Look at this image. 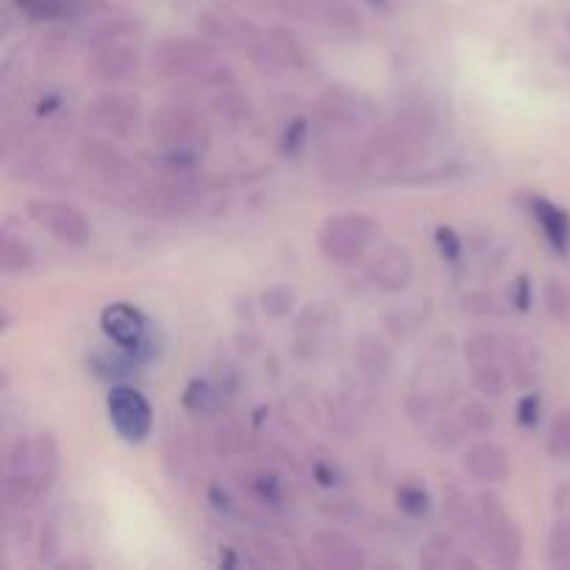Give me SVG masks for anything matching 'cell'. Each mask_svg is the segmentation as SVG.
I'll return each mask as SVG.
<instances>
[{
	"label": "cell",
	"mask_w": 570,
	"mask_h": 570,
	"mask_svg": "<svg viewBox=\"0 0 570 570\" xmlns=\"http://www.w3.org/2000/svg\"><path fill=\"white\" fill-rule=\"evenodd\" d=\"M150 134L161 150L200 156L212 145L209 117L187 95L167 98L150 117Z\"/></svg>",
	"instance_id": "cell-1"
},
{
	"label": "cell",
	"mask_w": 570,
	"mask_h": 570,
	"mask_svg": "<svg viewBox=\"0 0 570 570\" xmlns=\"http://www.w3.org/2000/svg\"><path fill=\"white\" fill-rule=\"evenodd\" d=\"M382 237V226L362 212H343L317 228V248L334 265H356L367 259L373 245Z\"/></svg>",
	"instance_id": "cell-2"
},
{
	"label": "cell",
	"mask_w": 570,
	"mask_h": 570,
	"mask_svg": "<svg viewBox=\"0 0 570 570\" xmlns=\"http://www.w3.org/2000/svg\"><path fill=\"white\" fill-rule=\"evenodd\" d=\"M429 139L406 128L404 122L390 120L387 126L376 128L362 145L367 161V173H404L421 161L426 154Z\"/></svg>",
	"instance_id": "cell-3"
},
{
	"label": "cell",
	"mask_w": 570,
	"mask_h": 570,
	"mask_svg": "<svg viewBox=\"0 0 570 570\" xmlns=\"http://www.w3.org/2000/svg\"><path fill=\"white\" fill-rule=\"evenodd\" d=\"M479 507V534L488 546L490 557L499 568H515L523 560V532L515 518L507 512L501 499L490 490H482L476 499Z\"/></svg>",
	"instance_id": "cell-4"
},
{
	"label": "cell",
	"mask_w": 570,
	"mask_h": 570,
	"mask_svg": "<svg viewBox=\"0 0 570 570\" xmlns=\"http://www.w3.org/2000/svg\"><path fill=\"white\" fill-rule=\"evenodd\" d=\"M217 61V48L206 37H167L150 48V70L165 81H189Z\"/></svg>",
	"instance_id": "cell-5"
},
{
	"label": "cell",
	"mask_w": 570,
	"mask_h": 570,
	"mask_svg": "<svg viewBox=\"0 0 570 570\" xmlns=\"http://www.w3.org/2000/svg\"><path fill=\"white\" fill-rule=\"evenodd\" d=\"M28 215L56 243L67 245V248H83L92 239V223H89L87 212L72 200L33 198L28 200Z\"/></svg>",
	"instance_id": "cell-6"
},
{
	"label": "cell",
	"mask_w": 570,
	"mask_h": 570,
	"mask_svg": "<svg viewBox=\"0 0 570 570\" xmlns=\"http://www.w3.org/2000/svg\"><path fill=\"white\" fill-rule=\"evenodd\" d=\"M76 165L89 181L100 184V187H131L137 178L128 156L115 142L100 137L81 139V145L76 148Z\"/></svg>",
	"instance_id": "cell-7"
},
{
	"label": "cell",
	"mask_w": 570,
	"mask_h": 570,
	"mask_svg": "<svg viewBox=\"0 0 570 570\" xmlns=\"http://www.w3.org/2000/svg\"><path fill=\"white\" fill-rule=\"evenodd\" d=\"M106 410H109L111 426L126 443H142L154 432V410L139 390L117 384L106 399Z\"/></svg>",
	"instance_id": "cell-8"
},
{
	"label": "cell",
	"mask_w": 570,
	"mask_h": 570,
	"mask_svg": "<svg viewBox=\"0 0 570 570\" xmlns=\"http://www.w3.org/2000/svg\"><path fill=\"white\" fill-rule=\"evenodd\" d=\"M371 117L373 106L365 104L362 95L343 87L326 89L315 104V120L328 131H356V128L367 126Z\"/></svg>",
	"instance_id": "cell-9"
},
{
	"label": "cell",
	"mask_w": 570,
	"mask_h": 570,
	"mask_svg": "<svg viewBox=\"0 0 570 570\" xmlns=\"http://www.w3.org/2000/svg\"><path fill=\"white\" fill-rule=\"evenodd\" d=\"M139 50L134 42H115L104 45V48H95L87 59V76L98 83H126L134 81L139 76Z\"/></svg>",
	"instance_id": "cell-10"
},
{
	"label": "cell",
	"mask_w": 570,
	"mask_h": 570,
	"mask_svg": "<svg viewBox=\"0 0 570 570\" xmlns=\"http://www.w3.org/2000/svg\"><path fill=\"white\" fill-rule=\"evenodd\" d=\"M89 120L104 131L128 137L137 131L139 120H142V100L128 92H100L89 104Z\"/></svg>",
	"instance_id": "cell-11"
},
{
	"label": "cell",
	"mask_w": 570,
	"mask_h": 570,
	"mask_svg": "<svg viewBox=\"0 0 570 570\" xmlns=\"http://www.w3.org/2000/svg\"><path fill=\"white\" fill-rule=\"evenodd\" d=\"M312 566L328 570H362L367 566L365 549L337 529H323L312 534Z\"/></svg>",
	"instance_id": "cell-12"
},
{
	"label": "cell",
	"mask_w": 570,
	"mask_h": 570,
	"mask_svg": "<svg viewBox=\"0 0 570 570\" xmlns=\"http://www.w3.org/2000/svg\"><path fill=\"white\" fill-rule=\"evenodd\" d=\"M365 276L384 293H404L415 278V262L401 245H384L367 259Z\"/></svg>",
	"instance_id": "cell-13"
},
{
	"label": "cell",
	"mask_w": 570,
	"mask_h": 570,
	"mask_svg": "<svg viewBox=\"0 0 570 570\" xmlns=\"http://www.w3.org/2000/svg\"><path fill=\"white\" fill-rule=\"evenodd\" d=\"M100 326H104L106 337L128 354H139L148 343V323H145L142 312L134 309L131 304H122V301L106 306L104 315H100Z\"/></svg>",
	"instance_id": "cell-14"
},
{
	"label": "cell",
	"mask_w": 570,
	"mask_h": 570,
	"mask_svg": "<svg viewBox=\"0 0 570 570\" xmlns=\"http://www.w3.org/2000/svg\"><path fill=\"white\" fill-rule=\"evenodd\" d=\"M50 490H53V476L45 471L3 473V484H0L3 504L14 512H26L39 507L48 499Z\"/></svg>",
	"instance_id": "cell-15"
},
{
	"label": "cell",
	"mask_w": 570,
	"mask_h": 570,
	"mask_svg": "<svg viewBox=\"0 0 570 570\" xmlns=\"http://www.w3.org/2000/svg\"><path fill=\"white\" fill-rule=\"evenodd\" d=\"M417 568L421 570H476L479 560L473 554H468V551L456 543L454 534L438 532L421 546V551H417Z\"/></svg>",
	"instance_id": "cell-16"
},
{
	"label": "cell",
	"mask_w": 570,
	"mask_h": 570,
	"mask_svg": "<svg viewBox=\"0 0 570 570\" xmlns=\"http://www.w3.org/2000/svg\"><path fill=\"white\" fill-rule=\"evenodd\" d=\"M17 14L31 22H72L92 17L98 3L95 0H11Z\"/></svg>",
	"instance_id": "cell-17"
},
{
	"label": "cell",
	"mask_w": 570,
	"mask_h": 570,
	"mask_svg": "<svg viewBox=\"0 0 570 570\" xmlns=\"http://www.w3.org/2000/svg\"><path fill=\"white\" fill-rule=\"evenodd\" d=\"M462 465H465V471L482 484H499L510 476V454H507L504 445L490 443V440L471 445V449L465 451Z\"/></svg>",
	"instance_id": "cell-18"
},
{
	"label": "cell",
	"mask_w": 570,
	"mask_h": 570,
	"mask_svg": "<svg viewBox=\"0 0 570 570\" xmlns=\"http://www.w3.org/2000/svg\"><path fill=\"white\" fill-rule=\"evenodd\" d=\"M529 215L534 217V223L540 226L543 237L549 239V245L560 254L570 250V215L562 206H557L554 200L543 198V195H529Z\"/></svg>",
	"instance_id": "cell-19"
},
{
	"label": "cell",
	"mask_w": 570,
	"mask_h": 570,
	"mask_svg": "<svg viewBox=\"0 0 570 570\" xmlns=\"http://www.w3.org/2000/svg\"><path fill=\"white\" fill-rule=\"evenodd\" d=\"M354 362L360 367L362 376H367L371 382H387L390 373H393V351L387 348V343L373 334L356 340L354 345Z\"/></svg>",
	"instance_id": "cell-20"
},
{
	"label": "cell",
	"mask_w": 570,
	"mask_h": 570,
	"mask_svg": "<svg viewBox=\"0 0 570 570\" xmlns=\"http://www.w3.org/2000/svg\"><path fill=\"white\" fill-rule=\"evenodd\" d=\"M321 165L323 170L332 178H337V181H351V178H360L362 173H367L365 150L343 142L323 145Z\"/></svg>",
	"instance_id": "cell-21"
},
{
	"label": "cell",
	"mask_w": 570,
	"mask_h": 570,
	"mask_svg": "<svg viewBox=\"0 0 570 570\" xmlns=\"http://www.w3.org/2000/svg\"><path fill=\"white\" fill-rule=\"evenodd\" d=\"M139 33V26L131 20V17H104V20L92 22V26L83 31V45L89 50L104 48V45H115V42H131L134 37Z\"/></svg>",
	"instance_id": "cell-22"
},
{
	"label": "cell",
	"mask_w": 570,
	"mask_h": 570,
	"mask_svg": "<svg viewBox=\"0 0 570 570\" xmlns=\"http://www.w3.org/2000/svg\"><path fill=\"white\" fill-rule=\"evenodd\" d=\"M443 515L456 532L479 534V507L468 499L465 490L445 488L443 493Z\"/></svg>",
	"instance_id": "cell-23"
},
{
	"label": "cell",
	"mask_w": 570,
	"mask_h": 570,
	"mask_svg": "<svg viewBox=\"0 0 570 570\" xmlns=\"http://www.w3.org/2000/svg\"><path fill=\"white\" fill-rule=\"evenodd\" d=\"M209 109L217 120L228 122V126H243L250 117V100L237 87H223L209 98Z\"/></svg>",
	"instance_id": "cell-24"
},
{
	"label": "cell",
	"mask_w": 570,
	"mask_h": 570,
	"mask_svg": "<svg viewBox=\"0 0 570 570\" xmlns=\"http://www.w3.org/2000/svg\"><path fill=\"white\" fill-rule=\"evenodd\" d=\"M267 45H271L273 61H276L278 70H282V67H304L306 65L304 45H301V39L295 37L289 28L273 26L271 31H267Z\"/></svg>",
	"instance_id": "cell-25"
},
{
	"label": "cell",
	"mask_w": 570,
	"mask_h": 570,
	"mask_svg": "<svg viewBox=\"0 0 570 570\" xmlns=\"http://www.w3.org/2000/svg\"><path fill=\"white\" fill-rule=\"evenodd\" d=\"M243 493H248L250 501L262 507H282L284 501V488L273 473L265 471H254V473H245L243 479Z\"/></svg>",
	"instance_id": "cell-26"
},
{
	"label": "cell",
	"mask_w": 570,
	"mask_h": 570,
	"mask_svg": "<svg viewBox=\"0 0 570 570\" xmlns=\"http://www.w3.org/2000/svg\"><path fill=\"white\" fill-rule=\"evenodd\" d=\"M37 265V254H33L31 245L26 239L14 237V234H3L0 239V267L3 273L14 276V273H28Z\"/></svg>",
	"instance_id": "cell-27"
},
{
	"label": "cell",
	"mask_w": 570,
	"mask_h": 570,
	"mask_svg": "<svg viewBox=\"0 0 570 570\" xmlns=\"http://www.w3.org/2000/svg\"><path fill=\"white\" fill-rule=\"evenodd\" d=\"M507 340H501L499 334L493 332H476L462 343V351H465V360L471 365H482V362H501L504 360Z\"/></svg>",
	"instance_id": "cell-28"
},
{
	"label": "cell",
	"mask_w": 570,
	"mask_h": 570,
	"mask_svg": "<svg viewBox=\"0 0 570 570\" xmlns=\"http://www.w3.org/2000/svg\"><path fill=\"white\" fill-rule=\"evenodd\" d=\"M471 384L484 399H501L507 393V371L501 367V362L471 365Z\"/></svg>",
	"instance_id": "cell-29"
},
{
	"label": "cell",
	"mask_w": 570,
	"mask_h": 570,
	"mask_svg": "<svg viewBox=\"0 0 570 570\" xmlns=\"http://www.w3.org/2000/svg\"><path fill=\"white\" fill-rule=\"evenodd\" d=\"M317 14L340 31H360L362 20L360 11L348 3V0H317Z\"/></svg>",
	"instance_id": "cell-30"
},
{
	"label": "cell",
	"mask_w": 570,
	"mask_h": 570,
	"mask_svg": "<svg viewBox=\"0 0 570 570\" xmlns=\"http://www.w3.org/2000/svg\"><path fill=\"white\" fill-rule=\"evenodd\" d=\"M543 306L549 312L551 321L557 323H570V287L562 278H546L543 284Z\"/></svg>",
	"instance_id": "cell-31"
},
{
	"label": "cell",
	"mask_w": 570,
	"mask_h": 570,
	"mask_svg": "<svg viewBox=\"0 0 570 570\" xmlns=\"http://www.w3.org/2000/svg\"><path fill=\"white\" fill-rule=\"evenodd\" d=\"M549 566L557 570H570V512L560 515L549 534Z\"/></svg>",
	"instance_id": "cell-32"
},
{
	"label": "cell",
	"mask_w": 570,
	"mask_h": 570,
	"mask_svg": "<svg viewBox=\"0 0 570 570\" xmlns=\"http://www.w3.org/2000/svg\"><path fill=\"white\" fill-rule=\"evenodd\" d=\"M395 504L401 512H406L410 518H423L432 510V499H429V490L423 484L404 482L395 490Z\"/></svg>",
	"instance_id": "cell-33"
},
{
	"label": "cell",
	"mask_w": 570,
	"mask_h": 570,
	"mask_svg": "<svg viewBox=\"0 0 570 570\" xmlns=\"http://www.w3.org/2000/svg\"><path fill=\"white\" fill-rule=\"evenodd\" d=\"M259 304L262 312L276 321H284V317L293 315L295 309V289L293 287H284V284H276V287H267L265 293L259 295Z\"/></svg>",
	"instance_id": "cell-34"
},
{
	"label": "cell",
	"mask_w": 570,
	"mask_h": 570,
	"mask_svg": "<svg viewBox=\"0 0 570 570\" xmlns=\"http://www.w3.org/2000/svg\"><path fill=\"white\" fill-rule=\"evenodd\" d=\"M546 449H549V454L554 456V460H570V410H562L560 415L551 421Z\"/></svg>",
	"instance_id": "cell-35"
},
{
	"label": "cell",
	"mask_w": 570,
	"mask_h": 570,
	"mask_svg": "<svg viewBox=\"0 0 570 570\" xmlns=\"http://www.w3.org/2000/svg\"><path fill=\"white\" fill-rule=\"evenodd\" d=\"M460 423L465 432L471 434H488L495 426V415L488 404L482 401H468L460 410Z\"/></svg>",
	"instance_id": "cell-36"
},
{
	"label": "cell",
	"mask_w": 570,
	"mask_h": 570,
	"mask_svg": "<svg viewBox=\"0 0 570 570\" xmlns=\"http://www.w3.org/2000/svg\"><path fill=\"white\" fill-rule=\"evenodd\" d=\"M220 404V393L212 387L209 382H193L184 393V406L195 415H206V412H215Z\"/></svg>",
	"instance_id": "cell-37"
},
{
	"label": "cell",
	"mask_w": 570,
	"mask_h": 570,
	"mask_svg": "<svg viewBox=\"0 0 570 570\" xmlns=\"http://www.w3.org/2000/svg\"><path fill=\"white\" fill-rule=\"evenodd\" d=\"M465 438V429L460 421H438L429 429V443L438 451H454Z\"/></svg>",
	"instance_id": "cell-38"
},
{
	"label": "cell",
	"mask_w": 570,
	"mask_h": 570,
	"mask_svg": "<svg viewBox=\"0 0 570 570\" xmlns=\"http://www.w3.org/2000/svg\"><path fill=\"white\" fill-rule=\"evenodd\" d=\"M37 468L50 473V476H56V468H59V443H56V438L50 432L37 438Z\"/></svg>",
	"instance_id": "cell-39"
},
{
	"label": "cell",
	"mask_w": 570,
	"mask_h": 570,
	"mask_svg": "<svg viewBox=\"0 0 570 570\" xmlns=\"http://www.w3.org/2000/svg\"><path fill=\"white\" fill-rule=\"evenodd\" d=\"M59 549H61V540H59V532H56V527L50 521L42 523V529H39V549H37L39 562H45V566H56Z\"/></svg>",
	"instance_id": "cell-40"
},
{
	"label": "cell",
	"mask_w": 570,
	"mask_h": 570,
	"mask_svg": "<svg viewBox=\"0 0 570 570\" xmlns=\"http://www.w3.org/2000/svg\"><path fill=\"white\" fill-rule=\"evenodd\" d=\"M248 434L237 432V429L232 426H223L217 429L215 434V451L217 454H243L245 449H248Z\"/></svg>",
	"instance_id": "cell-41"
},
{
	"label": "cell",
	"mask_w": 570,
	"mask_h": 570,
	"mask_svg": "<svg viewBox=\"0 0 570 570\" xmlns=\"http://www.w3.org/2000/svg\"><path fill=\"white\" fill-rule=\"evenodd\" d=\"M462 309H465L468 315H476V317H499L501 315L495 298H490V295H484V293L468 295V298L462 301Z\"/></svg>",
	"instance_id": "cell-42"
},
{
	"label": "cell",
	"mask_w": 570,
	"mask_h": 570,
	"mask_svg": "<svg viewBox=\"0 0 570 570\" xmlns=\"http://www.w3.org/2000/svg\"><path fill=\"white\" fill-rule=\"evenodd\" d=\"M540 406H543V401H540V393H527L521 401H518V423H521L523 429H534L540 421Z\"/></svg>",
	"instance_id": "cell-43"
},
{
	"label": "cell",
	"mask_w": 570,
	"mask_h": 570,
	"mask_svg": "<svg viewBox=\"0 0 570 570\" xmlns=\"http://www.w3.org/2000/svg\"><path fill=\"white\" fill-rule=\"evenodd\" d=\"M438 243H440V248H443V254H445V259H460V254H462V239L456 237L454 232H451V228H445V226H440L438 228Z\"/></svg>",
	"instance_id": "cell-44"
},
{
	"label": "cell",
	"mask_w": 570,
	"mask_h": 570,
	"mask_svg": "<svg viewBox=\"0 0 570 570\" xmlns=\"http://www.w3.org/2000/svg\"><path fill=\"white\" fill-rule=\"evenodd\" d=\"M512 304L523 312H527L529 304H532V284H529L527 276H521L515 284H512Z\"/></svg>",
	"instance_id": "cell-45"
},
{
	"label": "cell",
	"mask_w": 570,
	"mask_h": 570,
	"mask_svg": "<svg viewBox=\"0 0 570 570\" xmlns=\"http://www.w3.org/2000/svg\"><path fill=\"white\" fill-rule=\"evenodd\" d=\"M315 476H317V482L323 484V488H332V484H337V468L334 465H328V468H323V465H317L315 468Z\"/></svg>",
	"instance_id": "cell-46"
},
{
	"label": "cell",
	"mask_w": 570,
	"mask_h": 570,
	"mask_svg": "<svg viewBox=\"0 0 570 570\" xmlns=\"http://www.w3.org/2000/svg\"><path fill=\"white\" fill-rule=\"evenodd\" d=\"M56 568H61V570H72V568L89 570V568H92V560H83V557H72V560L59 562V566H56Z\"/></svg>",
	"instance_id": "cell-47"
},
{
	"label": "cell",
	"mask_w": 570,
	"mask_h": 570,
	"mask_svg": "<svg viewBox=\"0 0 570 570\" xmlns=\"http://www.w3.org/2000/svg\"><path fill=\"white\" fill-rule=\"evenodd\" d=\"M566 28H568V33H570V14H568V20H566Z\"/></svg>",
	"instance_id": "cell-48"
}]
</instances>
